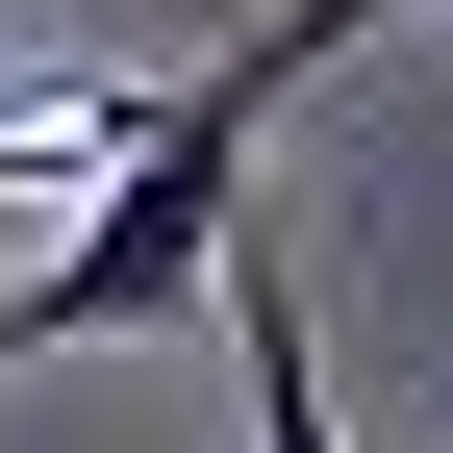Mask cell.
I'll list each match as a JSON object with an SVG mask.
<instances>
[{
  "label": "cell",
  "instance_id": "6da1fadb",
  "mask_svg": "<svg viewBox=\"0 0 453 453\" xmlns=\"http://www.w3.org/2000/svg\"><path fill=\"white\" fill-rule=\"evenodd\" d=\"M378 0H277V26H226L202 76H151V127H127V177H101L76 226L26 252V353H127V327H226V252H252V127L353 50Z\"/></svg>",
  "mask_w": 453,
  "mask_h": 453
},
{
  "label": "cell",
  "instance_id": "7a4b0ae2",
  "mask_svg": "<svg viewBox=\"0 0 453 453\" xmlns=\"http://www.w3.org/2000/svg\"><path fill=\"white\" fill-rule=\"evenodd\" d=\"M226 378H252V453H353V403H327V327L277 252H226Z\"/></svg>",
  "mask_w": 453,
  "mask_h": 453
},
{
  "label": "cell",
  "instance_id": "3957f363",
  "mask_svg": "<svg viewBox=\"0 0 453 453\" xmlns=\"http://www.w3.org/2000/svg\"><path fill=\"white\" fill-rule=\"evenodd\" d=\"M0 353H26V327H0Z\"/></svg>",
  "mask_w": 453,
  "mask_h": 453
}]
</instances>
